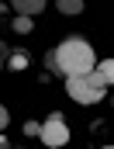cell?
Masks as SVG:
<instances>
[{"label": "cell", "mask_w": 114, "mask_h": 149, "mask_svg": "<svg viewBox=\"0 0 114 149\" xmlns=\"http://www.w3.org/2000/svg\"><path fill=\"white\" fill-rule=\"evenodd\" d=\"M104 149H114V142H111V146H104Z\"/></svg>", "instance_id": "obj_10"}, {"label": "cell", "mask_w": 114, "mask_h": 149, "mask_svg": "<svg viewBox=\"0 0 114 149\" xmlns=\"http://www.w3.org/2000/svg\"><path fill=\"white\" fill-rule=\"evenodd\" d=\"M14 31H17V35H28V31H31V17L17 14V17H14Z\"/></svg>", "instance_id": "obj_8"}, {"label": "cell", "mask_w": 114, "mask_h": 149, "mask_svg": "<svg viewBox=\"0 0 114 149\" xmlns=\"http://www.w3.org/2000/svg\"><path fill=\"white\" fill-rule=\"evenodd\" d=\"M55 56H59V70L62 76H83V73H93V49L90 42L83 38H66L62 45H55Z\"/></svg>", "instance_id": "obj_1"}, {"label": "cell", "mask_w": 114, "mask_h": 149, "mask_svg": "<svg viewBox=\"0 0 114 149\" xmlns=\"http://www.w3.org/2000/svg\"><path fill=\"white\" fill-rule=\"evenodd\" d=\"M41 142L48 149H62L69 142V128H66L62 114H48V118H45V125H41Z\"/></svg>", "instance_id": "obj_3"}, {"label": "cell", "mask_w": 114, "mask_h": 149, "mask_svg": "<svg viewBox=\"0 0 114 149\" xmlns=\"http://www.w3.org/2000/svg\"><path fill=\"white\" fill-rule=\"evenodd\" d=\"M97 76H100L107 87H114V59H100V63H97Z\"/></svg>", "instance_id": "obj_5"}, {"label": "cell", "mask_w": 114, "mask_h": 149, "mask_svg": "<svg viewBox=\"0 0 114 149\" xmlns=\"http://www.w3.org/2000/svg\"><path fill=\"white\" fill-rule=\"evenodd\" d=\"M24 135H38V139H41V125H38V121H28V125H24Z\"/></svg>", "instance_id": "obj_9"}, {"label": "cell", "mask_w": 114, "mask_h": 149, "mask_svg": "<svg viewBox=\"0 0 114 149\" xmlns=\"http://www.w3.org/2000/svg\"><path fill=\"white\" fill-rule=\"evenodd\" d=\"M7 66H10V70H24V66H28V52H24V49H17V52H10V59H7Z\"/></svg>", "instance_id": "obj_6"}, {"label": "cell", "mask_w": 114, "mask_h": 149, "mask_svg": "<svg viewBox=\"0 0 114 149\" xmlns=\"http://www.w3.org/2000/svg\"><path fill=\"white\" fill-rule=\"evenodd\" d=\"M10 7H14L17 14H24V17H35L38 10L45 7V0H10Z\"/></svg>", "instance_id": "obj_4"}, {"label": "cell", "mask_w": 114, "mask_h": 149, "mask_svg": "<svg viewBox=\"0 0 114 149\" xmlns=\"http://www.w3.org/2000/svg\"><path fill=\"white\" fill-rule=\"evenodd\" d=\"M66 90L76 104H97V101L107 97V83L97 76V70L83 73V76H66Z\"/></svg>", "instance_id": "obj_2"}, {"label": "cell", "mask_w": 114, "mask_h": 149, "mask_svg": "<svg viewBox=\"0 0 114 149\" xmlns=\"http://www.w3.org/2000/svg\"><path fill=\"white\" fill-rule=\"evenodd\" d=\"M59 10L62 14H79L83 10V0H59Z\"/></svg>", "instance_id": "obj_7"}]
</instances>
